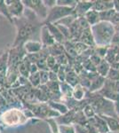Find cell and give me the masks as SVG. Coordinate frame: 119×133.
Here are the masks:
<instances>
[{"instance_id":"obj_4","label":"cell","mask_w":119,"mask_h":133,"mask_svg":"<svg viewBox=\"0 0 119 133\" xmlns=\"http://www.w3.org/2000/svg\"><path fill=\"white\" fill-rule=\"evenodd\" d=\"M72 14H74V8L65 7V6L56 5L54 7L48 11L47 17L43 22V24H45V23H53L54 24L62 19L72 15Z\"/></svg>"},{"instance_id":"obj_31","label":"cell","mask_w":119,"mask_h":133,"mask_svg":"<svg viewBox=\"0 0 119 133\" xmlns=\"http://www.w3.org/2000/svg\"><path fill=\"white\" fill-rule=\"evenodd\" d=\"M77 3V0H57V5L65 7H72L75 8Z\"/></svg>"},{"instance_id":"obj_13","label":"cell","mask_w":119,"mask_h":133,"mask_svg":"<svg viewBox=\"0 0 119 133\" xmlns=\"http://www.w3.org/2000/svg\"><path fill=\"white\" fill-rule=\"evenodd\" d=\"M105 82H106L105 77L97 75L96 76H94L93 78L91 80V85L89 87L90 91L92 92H94L99 89H102L105 84Z\"/></svg>"},{"instance_id":"obj_33","label":"cell","mask_w":119,"mask_h":133,"mask_svg":"<svg viewBox=\"0 0 119 133\" xmlns=\"http://www.w3.org/2000/svg\"><path fill=\"white\" fill-rule=\"evenodd\" d=\"M45 121L48 123L50 128L52 130L53 133H60L59 131V124L56 122L54 118H51V119H45Z\"/></svg>"},{"instance_id":"obj_14","label":"cell","mask_w":119,"mask_h":133,"mask_svg":"<svg viewBox=\"0 0 119 133\" xmlns=\"http://www.w3.org/2000/svg\"><path fill=\"white\" fill-rule=\"evenodd\" d=\"M76 113L77 112L75 110H70L65 115H62L60 116L57 117V119L55 120L58 124H73Z\"/></svg>"},{"instance_id":"obj_8","label":"cell","mask_w":119,"mask_h":133,"mask_svg":"<svg viewBox=\"0 0 119 133\" xmlns=\"http://www.w3.org/2000/svg\"><path fill=\"white\" fill-rule=\"evenodd\" d=\"M40 42L42 43L44 48H49V47L56 44L54 38L52 36V34L50 33L48 28L45 24H43L40 29Z\"/></svg>"},{"instance_id":"obj_10","label":"cell","mask_w":119,"mask_h":133,"mask_svg":"<svg viewBox=\"0 0 119 133\" xmlns=\"http://www.w3.org/2000/svg\"><path fill=\"white\" fill-rule=\"evenodd\" d=\"M114 1H104V0H96L93 1L92 10L98 12H102L114 9Z\"/></svg>"},{"instance_id":"obj_20","label":"cell","mask_w":119,"mask_h":133,"mask_svg":"<svg viewBox=\"0 0 119 133\" xmlns=\"http://www.w3.org/2000/svg\"><path fill=\"white\" fill-rule=\"evenodd\" d=\"M65 82H67L70 85H71L73 88L75 86H77V84H79V77L77 76V74L76 73L75 70L71 69L70 71H68L67 70V76H66V81Z\"/></svg>"},{"instance_id":"obj_41","label":"cell","mask_w":119,"mask_h":133,"mask_svg":"<svg viewBox=\"0 0 119 133\" xmlns=\"http://www.w3.org/2000/svg\"><path fill=\"white\" fill-rule=\"evenodd\" d=\"M114 9L117 12H119V0H115L114 1Z\"/></svg>"},{"instance_id":"obj_32","label":"cell","mask_w":119,"mask_h":133,"mask_svg":"<svg viewBox=\"0 0 119 133\" xmlns=\"http://www.w3.org/2000/svg\"><path fill=\"white\" fill-rule=\"evenodd\" d=\"M106 78L109 79L111 82H115V83L117 82V81H119V71L111 68Z\"/></svg>"},{"instance_id":"obj_6","label":"cell","mask_w":119,"mask_h":133,"mask_svg":"<svg viewBox=\"0 0 119 133\" xmlns=\"http://www.w3.org/2000/svg\"><path fill=\"white\" fill-rule=\"evenodd\" d=\"M5 2L12 20L21 18L24 15L26 8L21 0H5Z\"/></svg>"},{"instance_id":"obj_38","label":"cell","mask_w":119,"mask_h":133,"mask_svg":"<svg viewBox=\"0 0 119 133\" xmlns=\"http://www.w3.org/2000/svg\"><path fill=\"white\" fill-rule=\"evenodd\" d=\"M75 128H76V131L77 133H89L88 132V130L85 126L83 125H78V124H74Z\"/></svg>"},{"instance_id":"obj_43","label":"cell","mask_w":119,"mask_h":133,"mask_svg":"<svg viewBox=\"0 0 119 133\" xmlns=\"http://www.w3.org/2000/svg\"><path fill=\"white\" fill-rule=\"evenodd\" d=\"M1 88H2V85H1V84H0V90H1Z\"/></svg>"},{"instance_id":"obj_1","label":"cell","mask_w":119,"mask_h":133,"mask_svg":"<svg viewBox=\"0 0 119 133\" xmlns=\"http://www.w3.org/2000/svg\"><path fill=\"white\" fill-rule=\"evenodd\" d=\"M29 11L30 15L24 14L21 18L14 19V23L16 27V36L12 47L23 45L25 42L30 40L31 36L38 30L40 31L43 22H41L39 18L32 11Z\"/></svg>"},{"instance_id":"obj_11","label":"cell","mask_w":119,"mask_h":133,"mask_svg":"<svg viewBox=\"0 0 119 133\" xmlns=\"http://www.w3.org/2000/svg\"><path fill=\"white\" fill-rule=\"evenodd\" d=\"M79 41L81 43H83L85 45H87L88 47H95L96 44H95L94 42V38L93 36H92V30H91V28L89 29H86L83 30L81 34V36L79 38Z\"/></svg>"},{"instance_id":"obj_34","label":"cell","mask_w":119,"mask_h":133,"mask_svg":"<svg viewBox=\"0 0 119 133\" xmlns=\"http://www.w3.org/2000/svg\"><path fill=\"white\" fill-rule=\"evenodd\" d=\"M39 71H49V68L46 64V59H40L36 62Z\"/></svg>"},{"instance_id":"obj_44","label":"cell","mask_w":119,"mask_h":133,"mask_svg":"<svg viewBox=\"0 0 119 133\" xmlns=\"http://www.w3.org/2000/svg\"><path fill=\"white\" fill-rule=\"evenodd\" d=\"M107 133H113V132H111V131H109V132H107Z\"/></svg>"},{"instance_id":"obj_27","label":"cell","mask_w":119,"mask_h":133,"mask_svg":"<svg viewBox=\"0 0 119 133\" xmlns=\"http://www.w3.org/2000/svg\"><path fill=\"white\" fill-rule=\"evenodd\" d=\"M28 80H29V82L32 84V86H34L36 88L41 86L39 72L34 73V74H30L29 78H28Z\"/></svg>"},{"instance_id":"obj_16","label":"cell","mask_w":119,"mask_h":133,"mask_svg":"<svg viewBox=\"0 0 119 133\" xmlns=\"http://www.w3.org/2000/svg\"><path fill=\"white\" fill-rule=\"evenodd\" d=\"M85 18V20L87 21V22L89 23V25L94 26L98 24L99 22H101V17H99V12H96L94 10H90L89 12H87L85 14V15L84 16Z\"/></svg>"},{"instance_id":"obj_37","label":"cell","mask_w":119,"mask_h":133,"mask_svg":"<svg viewBox=\"0 0 119 133\" xmlns=\"http://www.w3.org/2000/svg\"><path fill=\"white\" fill-rule=\"evenodd\" d=\"M44 4L47 9L50 10L57 5V0H44Z\"/></svg>"},{"instance_id":"obj_39","label":"cell","mask_w":119,"mask_h":133,"mask_svg":"<svg viewBox=\"0 0 119 133\" xmlns=\"http://www.w3.org/2000/svg\"><path fill=\"white\" fill-rule=\"evenodd\" d=\"M49 82H59L58 75L53 71H49Z\"/></svg>"},{"instance_id":"obj_3","label":"cell","mask_w":119,"mask_h":133,"mask_svg":"<svg viewBox=\"0 0 119 133\" xmlns=\"http://www.w3.org/2000/svg\"><path fill=\"white\" fill-rule=\"evenodd\" d=\"M1 121L5 126H18L27 123L28 118L26 117L23 111L12 108L6 109L2 113Z\"/></svg>"},{"instance_id":"obj_42","label":"cell","mask_w":119,"mask_h":133,"mask_svg":"<svg viewBox=\"0 0 119 133\" xmlns=\"http://www.w3.org/2000/svg\"><path fill=\"white\" fill-rule=\"evenodd\" d=\"M3 52H4V51H0V56H1V55H2V54H3Z\"/></svg>"},{"instance_id":"obj_21","label":"cell","mask_w":119,"mask_h":133,"mask_svg":"<svg viewBox=\"0 0 119 133\" xmlns=\"http://www.w3.org/2000/svg\"><path fill=\"white\" fill-rule=\"evenodd\" d=\"M60 93H61V96L67 97L68 98L72 97L73 89H74V88L71 86V85L68 84L67 82L60 83Z\"/></svg>"},{"instance_id":"obj_25","label":"cell","mask_w":119,"mask_h":133,"mask_svg":"<svg viewBox=\"0 0 119 133\" xmlns=\"http://www.w3.org/2000/svg\"><path fill=\"white\" fill-rule=\"evenodd\" d=\"M83 113H84V116L87 118L88 120L93 118L95 115H97L93 107L92 106V104H86L83 108Z\"/></svg>"},{"instance_id":"obj_28","label":"cell","mask_w":119,"mask_h":133,"mask_svg":"<svg viewBox=\"0 0 119 133\" xmlns=\"http://www.w3.org/2000/svg\"><path fill=\"white\" fill-rule=\"evenodd\" d=\"M60 133H77L74 124H59Z\"/></svg>"},{"instance_id":"obj_2","label":"cell","mask_w":119,"mask_h":133,"mask_svg":"<svg viewBox=\"0 0 119 133\" xmlns=\"http://www.w3.org/2000/svg\"><path fill=\"white\" fill-rule=\"evenodd\" d=\"M96 46H109L115 35V27L107 21H101L91 27Z\"/></svg>"},{"instance_id":"obj_9","label":"cell","mask_w":119,"mask_h":133,"mask_svg":"<svg viewBox=\"0 0 119 133\" xmlns=\"http://www.w3.org/2000/svg\"><path fill=\"white\" fill-rule=\"evenodd\" d=\"M23 48L27 54H35V53L40 52L44 49L42 43L40 41H35V40H29L25 42L23 44Z\"/></svg>"},{"instance_id":"obj_22","label":"cell","mask_w":119,"mask_h":133,"mask_svg":"<svg viewBox=\"0 0 119 133\" xmlns=\"http://www.w3.org/2000/svg\"><path fill=\"white\" fill-rule=\"evenodd\" d=\"M84 95H85V93H84V88L82 86L80 83L74 87L72 97L75 98V100H77V101H81L84 98Z\"/></svg>"},{"instance_id":"obj_29","label":"cell","mask_w":119,"mask_h":133,"mask_svg":"<svg viewBox=\"0 0 119 133\" xmlns=\"http://www.w3.org/2000/svg\"><path fill=\"white\" fill-rule=\"evenodd\" d=\"M17 68H18V71H19V74H20L21 76H23V77H25V78H29L30 73H29V68L25 65L24 62L21 61Z\"/></svg>"},{"instance_id":"obj_5","label":"cell","mask_w":119,"mask_h":133,"mask_svg":"<svg viewBox=\"0 0 119 133\" xmlns=\"http://www.w3.org/2000/svg\"><path fill=\"white\" fill-rule=\"evenodd\" d=\"M22 3L26 9L32 11L39 18V20L42 19L44 22L49 11L45 5L44 0H23Z\"/></svg>"},{"instance_id":"obj_35","label":"cell","mask_w":119,"mask_h":133,"mask_svg":"<svg viewBox=\"0 0 119 133\" xmlns=\"http://www.w3.org/2000/svg\"><path fill=\"white\" fill-rule=\"evenodd\" d=\"M41 86L45 85L49 82V71H39Z\"/></svg>"},{"instance_id":"obj_23","label":"cell","mask_w":119,"mask_h":133,"mask_svg":"<svg viewBox=\"0 0 119 133\" xmlns=\"http://www.w3.org/2000/svg\"><path fill=\"white\" fill-rule=\"evenodd\" d=\"M8 66V51H4L0 56V73H6Z\"/></svg>"},{"instance_id":"obj_40","label":"cell","mask_w":119,"mask_h":133,"mask_svg":"<svg viewBox=\"0 0 119 133\" xmlns=\"http://www.w3.org/2000/svg\"><path fill=\"white\" fill-rule=\"evenodd\" d=\"M36 72H39L37 66L36 65V63H32L29 66V73L30 74H34V73H36Z\"/></svg>"},{"instance_id":"obj_7","label":"cell","mask_w":119,"mask_h":133,"mask_svg":"<svg viewBox=\"0 0 119 133\" xmlns=\"http://www.w3.org/2000/svg\"><path fill=\"white\" fill-rule=\"evenodd\" d=\"M93 1H87V0H81L77 1V5L74 8V15L78 17H84L87 12L92 9Z\"/></svg>"},{"instance_id":"obj_26","label":"cell","mask_w":119,"mask_h":133,"mask_svg":"<svg viewBox=\"0 0 119 133\" xmlns=\"http://www.w3.org/2000/svg\"><path fill=\"white\" fill-rule=\"evenodd\" d=\"M0 14L5 16L11 23H14V20H12V18L11 17L9 11H8V8H7V5H5V2L4 1V0H0Z\"/></svg>"},{"instance_id":"obj_12","label":"cell","mask_w":119,"mask_h":133,"mask_svg":"<svg viewBox=\"0 0 119 133\" xmlns=\"http://www.w3.org/2000/svg\"><path fill=\"white\" fill-rule=\"evenodd\" d=\"M45 24L47 26L50 33H51L52 36H53L55 42L58 43V44H63V43L66 41V39H65L63 35L61 34V32L60 31V29H58L57 26H56L55 24H53V23H45Z\"/></svg>"},{"instance_id":"obj_17","label":"cell","mask_w":119,"mask_h":133,"mask_svg":"<svg viewBox=\"0 0 119 133\" xmlns=\"http://www.w3.org/2000/svg\"><path fill=\"white\" fill-rule=\"evenodd\" d=\"M106 121V123L108 124V127L109 129V131L115 132L119 130V120L116 119L115 117L112 116H108V115H99Z\"/></svg>"},{"instance_id":"obj_18","label":"cell","mask_w":119,"mask_h":133,"mask_svg":"<svg viewBox=\"0 0 119 133\" xmlns=\"http://www.w3.org/2000/svg\"><path fill=\"white\" fill-rule=\"evenodd\" d=\"M110 68H111V66H110V64L106 61L105 59H103L102 61H101V63L99 64L98 66H96V72L97 74L99 75V76H103V77H107L108 74H109Z\"/></svg>"},{"instance_id":"obj_36","label":"cell","mask_w":119,"mask_h":133,"mask_svg":"<svg viewBox=\"0 0 119 133\" xmlns=\"http://www.w3.org/2000/svg\"><path fill=\"white\" fill-rule=\"evenodd\" d=\"M46 64H47V66H48L49 68V71L52 69V68L56 64H57V61H56V59L54 56H53V55H48L46 58Z\"/></svg>"},{"instance_id":"obj_15","label":"cell","mask_w":119,"mask_h":133,"mask_svg":"<svg viewBox=\"0 0 119 133\" xmlns=\"http://www.w3.org/2000/svg\"><path fill=\"white\" fill-rule=\"evenodd\" d=\"M48 105L51 108H53V110H55L56 112H58L60 115H65L70 111V108L67 106L66 104L62 102H58V101H53V100H51V101H48Z\"/></svg>"},{"instance_id":"obj_30","label":"cell","mask_w":119,"mask_h":133,"mask_svg":"<svg viewBox=\"0 0 119 133\" xmlns=\"http://www.w3.org/2000/svg\"><path fill=\"white\" fill-rule=\"evenodd\" d=\"M56 59V61H57V63L59 64L60 66H67L68 65V63H70V61H68V55L66 54V52L65 53H62V54L60 55H58V56L55 57Z\"/></svg>"},{"instance_id":"obj_24","label":"cell","mask_w":119,"mask_h":133,"mask_svg":"<svg viewBox=\"0 0 119 133\" xmlns=\"http://www.w3.org/2000/svg\"><path fill=\"white\" fill-rule=\"evenodd\" d=\"M116 11L115 9H111L106 12H99V17H101V21H107V22L111 23V21L113 19L114 15L116 14Z\"/></svg>"},{"instance_id":"obj_19","label":"cell","mask_w":119,"mask_h":133,"mask_svg":"<svg viewBox=\"0 0 119 133\" xmlns=\"http://www.w3.org/2000/svg\"><path fill=\"white\" fill-rule=\"evenodd\" d=\"M63 47L67 55H70L72 58H77L78 56V53H77V50H76L74 42L72 40H66L63 43Z\"/></svg>"}]
</instances>
